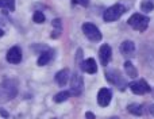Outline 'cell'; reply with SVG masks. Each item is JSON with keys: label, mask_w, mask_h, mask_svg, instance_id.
Segmentation results:
<instances>
[{"label": "cell", "mask_w": 154, "mask_h": 119, "mask_svg": "<svg viewBox=\"0 0 154 119\" xmlns=\"http://www.w3.org/2000/svg\"><path fill=\"white\" fill-rule=\"evenodd\" d=\"M111 119H119V118H111Z\"/></svg>", "instance_id": "28"}, {"label": "cell", "mask_w": 154, "mask_h": 119, "mask_svg": "<svg viewBox=\"0 0 154 119\" xmlns=\"http://www.w3.org/2000/svg\"><path fill=\"white\" fill-rule=\"evenodd\" d=\"M111 98H112V93L108 88H101L99 89L97 93V103L100 107H107L109 103H111Z\"/></svg>", "instance_id": "8"}, {"label": "cell", "mask_w": 154, "mask_h": 119, "mask_svg": "<svg viewBox=\"0 0 154 119\" xmlns=\"http://www.w3.org/2000/svg\"><path fill=\"white\" fill-rule=\"evenodd\" d=\"M127 22L133 29H135V30H138V31L142 33V31H146L150 19L147 18V16L142 15V14H134V15L130 16V19H128Z\"/></svg>", "instance_id": "2"}, {"label": "cell", "mask_w": 154, "mask_h": 119, "mask_svg": "<svg viewBox=\"0 0 154 119\" xmlns=\"http://www.w3.org/2000/svg\"><path fill=\"white\" fill-rule=\"evenodd\" d=\"M141 10L143 11V12H152L154 10V4L150 0H145V2L141 3Z\"/></svg>", "instance_id": "19"}, {"label": "cell", "mask_w": 154, "mask_h": 119, "mask_svg": "<svg viewBox=\"0 0 154 119\" xmlns=\"http://www.w3.org/2000/svg\"><path fill=\"white\" fill-rule=\"evenodd\" d=\"M3 35H4V31H3V30L0 29V37H3Z\"/></svg>", "instance_id": "26"}, {"label": "cell", "mask_w": 154, "mask_h": 119, "mask_svg": "<svg viewBox=\"0 0 154 119\" xmlns=\"http://www.w3.org/2000/svg\"><path fill=\"white\" fill-rule=\"evenodd\" d=\"M127 110H128V112H130V114L137 115V117H141V115L143 114V108H142V106H141V104H138V103L128 104Z\"/></svg>", "instance_id": "15"}, {"label": "cell", "mask_w": 154, "mask_h": 119, "mask_svg": "<svg viewBox=\"0 0 154 119\" xmlns=\"http://www.w3.org/2000/svg\"><path fill=\"white\" fill-rule=\"evenodd\" d=\"M125 72L128 77H131V79H134V77L138 76V72H137L135 66H134L130 61H126L125 62Z\"/></svg>", "instance_id": "16"}, {"label": "cell", "mask_w": 154, "mask_h": 119, "mask_svg": "<svg viewBox=\"0 0 154 119\" xmlns=\"http://www.w3.org/2000/svg\"><path fill=\"white\" fill-rule=\"evenodd\" d=\"M80 68L81 70H84L85 73H89V74H93L97 72V65H96V61L93 58H87L85 61H82L80 64Z\"/></svg>", "instance_id": "12"}, {"label": "cell", "mask_w": 154, "mask_h": 119, "mask_svg": "<svg viewBox=\"0 0 154 119\" xmlns=\"http://www.w3.org/2000/svg\"><path fill=\"white\" fill-rule=\"evenodd\" d=\"M51 58H53V50H45V52H42V53L39 54V57H38V65H39V66L46 65V64L50 62Z\"/></svg>", "instance_id": "14"}, {"label": "cell", "mask_w": 154, "mask_h": 119, "mask_svg": "<svg viewBox=\"0 0 154 119\" xmlns=\"http://www.w3.org/2000/svg\"><path fill=\"white\" fill-rule=\"evenodd\" d=\"M119 50L125 57L130 58V57H133L134 53H135V45H134V42H131V41H125V42H122Z\"/></svg>", "instance_id": "11"}, {"label": "cell", "mask_w": 154, "mask_h": 119, "mask_svg": "<svg viewBox=\"0 0 154 119\" xmlns=\"http://www.w3.org/2000/svg\"><path fill=\"white\" fill-rule=\"evenodd\" d=\"M68 81H69V70H68V69H62V70H60L58 73L56 74V83L60 87L66 85Z\"/></svg>", "instance_id": "13"}, {"label": "cell", "mask_w": 154, "mask_h": 119, "mask_svg": "<svg viewBox=\"0 0 154 119\" xmlns=\"http://www.w3.org/2000/svg\"><path fill=\"white\" fill-rule=\"evenodd\" d=\"M82 31H84L85 37L92 42H99L101 39V33L93 23H84L82 24Z\"/></svg>", "instance_id": "5"}, {"label": "cell", "mask_w": 154, "mask_h": 119, "mask_svg": "<svg viewBox=\"0 0 154 119\" xmlns=\"http://www.w3.org/2000/svg\"><path fill=\"white\" fill-rule=\"evenodd\" d=\"M32 20L35 23H43L45 22V15H43L41 11H35L34 15H32Z\"/></svg>", "instance_id": "21"}, {"label": "cell", "mask_w": 154, "mask_h": 119, "mask_svg": "<svg viewBox=\"0 0 154 119\" xmlns=\"http://www.w3.org/2000/svg\"><path fill=\"white\" fill-rule=\"evenodd\" d=\"M106 77H107V80H108L111 84L116 85L120 91H125L126 89L127 83H126V80L123 79L122 73H120L118 69H108V70L106 72Z\"/></svg>", "instance_id": "3"}, {"label": "cell", "mask_w": 154, "mask_h": 119, "mask_svg": "<svg viewBox=\"0 0 154 119\" xmlns=\"http://www.w3.org/2000/svg\"><path fill=\"white\" fill-rule=\"evenodd\" d=\"M126 12V7L122 4H114L109 8H107V11H104V20L106 22H114L116 19H119L123 14Z\"/></svg>", "instance_id": "4"}, {"label": "cell", "mask_w": 154, "mask_h": 119, "mask_svg": "<svg viewBox=\"0 0 154 119\" xmlns=\"http://www.w3.org/2000/svg\"><path fill=\"white\" fill-rule=\"evenodd\" d=\"M53 26H54V34L51 35L53 38H57L61 34V20L60 19H54L53 20Z\"/></svg>", "instance_id": "20"}, {"label": "cell", "mask_w": 154, "mask_h": 119, "mask_svg": "<svg viewBox=\"0 0 154 119\" xmlns=\"http://www.w3.org/2000/svg\"><path fill=\"white\" fill-rule=\"evenodd\" d=\"M69 98H70V92H69V91H62V92L57 93V95L54 96V102H56V103H62V102L68 100Z\"/></svg>", "instance_id": "17"}, {"label": "cell", "mask_w": 154, "mask_h": 119, "mask_svg": "<svg viewBox=\"0 0 154 119\" xmlns=\"http://www.w3.org/2000/svg\"><path fill=\"white\" fill-rule=\"evenodd\" d=\"M75 4H79V5H82V7H87L89 4V0H73Z\"/></svg>", "instance_id": "22"}, {"label": "cell", "mask_w": 154, "mask_h": 119, "mask_svg": "<svg viewBox=\"0 0 154 119\" xmlns=\"http://www.w3.org/2000/svg\"><path fill=\"white\" fill-rule=\"evenodd\" d=\"M7 61L10 64H19L22 61V50L19 46H12L7 53Z\"/></svg>", "instance_id": "10"}, {"label": "cell", "mask_w": 154, "mask_h": 119, "mask_svg": "<svg viewBox=\"0 0 154 119\" xmlns=\"http://www.w3.org/2000/svg\"><path fill=\"white\" fill-rule=\"evenodd\" d=\"M0 8L14 11L15 10V0H0Z\"/></svg>", "instance_id": "18"}, {"label": "cell", "mask_w": 154, "mask_h": 119, "mask_svg": "<svg viewBox=\"0 0 154 119\" xmlns=\"http://www.w3.org/2000/svg\"><path fill=\"white\" fill-rule=\"evenodd\" d=\"M82 85H84L82 77L79 73H73L70 77V95L79 96L82 92Z\"/></svg>", "instance_id": "6"}, {"label": "cell", "mask_w": 154, "mask_h": 119, "mask_svg": "<svg viewBox=\"0 0 154 119\" xmlns=\"http://www.w3.org/2000/svg\"><path fill=\"white\" fill-rule=\"evenodd\" d=\"M130 89L133 93H137V95H145V93L150 92L152 91V88L149 87V84H147L145 80H138V81H133L130 83Z\"/></svg>", "instance_id": "7"}, {"label": "cell", "mask_w": 154, "mask_h": 119, "mask_svg": "<svg viewBox=\"0 0 154 119\" xmlns=\"http://www.w3.org/2000/svg\"><path fill=\"white\" fill-rule=\"evenodd\" d=\"M85 117H87V119H95V114L91 111H88L87 114H85Z\"/></svg>", "instance_id": "23"}, {"label": "cell", "mask_w": 154, "mask_h": 119, "mask_svg": "<svg viewBox=\"0 0 154 119\" xmlns=\"http://www.w3.org/2000/svg\"><path fill=\"white\" fill-rule=\"evenodd\" d=\"M153 98H154V89H153Z\"/></svg>", "instance_id": "27"}, {"label": "cell", "mask_w": 154, "mask_h": 119, "mask_svg": "<svg viewBox=\"0 0 154 119\" xmlns=\"http://www.w3.org/2000/svg\"><path fill=\"white\" fill-rule=\"evenodd\" d=\"M99 57H100V62L101 65H108V62L111 61V57H112V50L109 48V45L104 43V45L100 46L99 49Z\"/></svg>", "instance_id": "9"}, {"label": "cell", "mask_w": 154, "mask_h": 119, "mask_svg": "<svg viewBox=\"0 0 154 119\" xmlns=\"http://www.w3.org/2000/svg\"><path fill=\"white\" fill-rule=\"evenodd\" d=\"M149 112H150V114H152L153 117H154V104H152V106L149 107Z\"/></svg>", "instance_id": "25"}, {"label": "cell", "mask_w": 154, "mask_h": 119, "mask_svg": "<svg viewBox=\"0 0 154 119\" xmlns=\"http://www.w3.org/2000/svg\"><path fill=\"white\" fill-rule=\"evenodd\" d=\"M18 93V84L14 80H5L0 84V102H8Z\"/></svg>", "instance_id": "1"}, {"label": "cell", "mask_w": 154, "mask_h": 119, "mask_svg": "<svg viewBox=\"0 0 154 119\" xmlns=\"http://www.w3.org/2000/svg\"><path fill=\"white\" fill-rule=\"evenodd\" d=\"M0 115H2L3 118H8V112H7V111H4L3 108H0Z\"/></svg>", "instance_id": "24"}]
</instances>
